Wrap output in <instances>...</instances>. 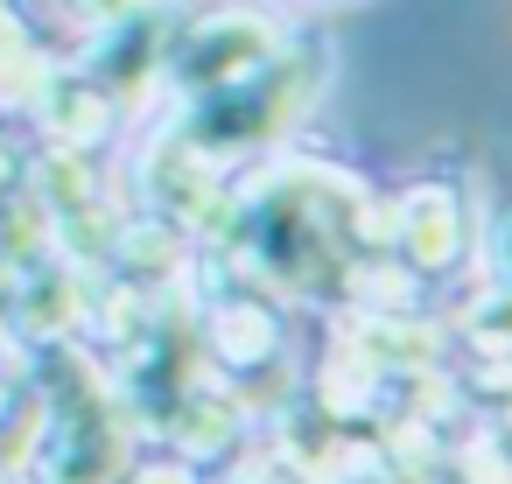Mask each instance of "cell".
<instances>
[{
    "label": "cell",
    "instance_id": "6da1fadb",
    "mask_svg": "<svg viewBox=\"0 0 512 484\" xmlns=\"http://www.w3.org/2000/svg\"><path fill=\"white\" fill-rule=\"evenodd\" d=\"M225 232L274 288H323L358 267V246H386L393 204L365 197L330 162H267L239 197Z\"/></svg>",
    "mask_w": 512,
    "mask_h": 484
},
{
    "label": "cell",
    "instance_id": "7a4b0ae2",
    "mask_svg": "<svg viewBox=\"0 0 512 484\" xmlns=\"http://www.w3.org/2000/svg\"><path fill=\"white\" fill-rule=\"evenodd\" d=\"M316 71H302V57L288 50L274 71L232 85V92H204L183 113V141H197L211 162H239V155H267L302 113H309Z\"/></svg>",
    "mask_w": 512,
    "mask_h": 484
},
{
    "label": "cell",
    "instance_id": "3957f363",
    "mask_svg": "<svg viewBox=\"0 0 512 484\" xmlns=\"http://www.w3.org/2000/svg\"><path fill=\"white\" fill-rule=\"evenodd\" d=\"M281 57H288V22L267 8H246V0H225V8L190 22V36L169 57V78L183 99H204V92H232V85L274 71Z\"/></svg>",
    "mask_w": 512,
    "mask_h": 484
},
{
    "label": "cell",
    "instance_id": "277c9868",
    "mask_svg": "<svg viewBox=\"0 0 512 484\" xmlns=\"http://www.w3.org/2000/svg\"><path fill=\"white\" fill-rule=\"evenodd\" d=\"M148 197L155 211H169V225H190V232H225L232 218V183H225V162H211L197 141H169L155 148L148 162Z\"/></svg>",
    "mask_w": 512,
    "mask_h": 484
},
{
    "label": "cell",
    "instance_id": "5b68a950",
    "mask_svg": "<svg viewBox=\"0 0 512 484\" xmlns=\"http://www.w3.org/2000/svg\"><path fill=\"white\" fill-rule=\"evenodd\" d=\"M407 260V274H456L463 246H470V218L456 183H414L393 197V232H386Z\"/></svg>",
    "mask_w": 512,
    "mask_h": 484
},
{
    "label": "cell",
    "instance_id": "8992f818",
    "mask_svg": "<svg viewBox=\"0 0 512 484\" xmlns=\"http://www.w3.org/2000/svg\"><path fill=\"white\" fill-rule=\"evenodd\" d=\"M344 351H358L372 372H428L442 351V330L414 309H358L344 323Z\"/></svg>",
    "mask_w": 512,
    "mask_h": 484
},
{
    "label": "cell",
    "instance_id": "52a82bcc",
    "mask_svg": "<svg viewBox=\"0 0 512 484\" xmlns=\"http://www.w3.org/2000/svg\"><path fill=\"white\" fill-rule=\"evenodd\" d=\"M211 344H218V365L253 372V365H267V358L281 351V323H274V309H267V302L232 295V302H218V309H211Z\"/></svg>",
    "mask_w": 512,
    "mask_h": 484
},
{
    "label": "cell",
    "instance_id": "ba28073f",
    "mask_svg": "<svg viewBox=\"0 0 512 484\" xmlns=\"http://www.w3.org/2000/svg\"><path fill=\"white\" fill-rule=\"evenodd\" d=\"M463 337L484 351V358H512V281H484L463 309Z\"/></svg>",
    "mask_w": 512,
    "mask_h": 484
},
{
    "label": "cell",
    "instance_id": "9c48e42d",
    "mask_svg": "<svg viewBox=\"0 0 512 484\" xmlns=\"http://www.w3.org/2000/svg\"><path fill=\"white\" fill-rule=\"evenodd\" d=\"M141 8H148V0H71V15L92 22V29H127Z\"/></svg>",
    "mask_w": 512,
    "mask_h": 484
},
{
    "label": "cell",
    "instance_id": "30bf717a",
    "mask_svg": "<svg viewBox=\"0 0 512 484\" xmlns=\"http://www.w3.org/2000/svg\"><path fill=\"white\" fill-rule=\"evenodd\" d=\"M491 260H498V281H512V211H505L498 232H491Z\"/></svg>",
    "mask_w": 512,
    "mask_h": 484
},
{
    "label": "cell",
    "instance_id": "8fae6325",
    "mask_svg": "<svg viewBox=\"0 0 512 484\" xmlns=\"http://www.w3.org/2000/svg\"><path fill=\"white\" fill-rule=\"evenodd\" d=\"M134 484H197V477H190L183 463H148V470H141Z\"/></svg>",
    "mask_w": 512,
    "mask_h": 484
},
{
    "label": "cell",
    "instance_id": "7c38bea8",
    "mask_svg": "<svg viewBox=\"0 0 512 484\" xmlns=\"http://www.w3.org/2000/svg\"><path fill=\"white\" fill-rule=\"evenodd\" d=\"M505 435H512V407H505Z\"/></svg>",
    "mask_w": 512,
    "mask_h": 484
}]
</instances>
